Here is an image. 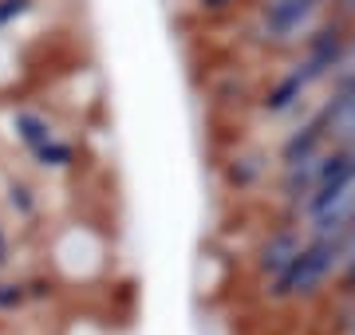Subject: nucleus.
I'll list each match as a JSON object with an SVG mask.
<instances>
[{
    "label": "nucleus",
    "instance_id": "1",
    "mask_svg": "<svg viewBox=\"0 0 355 335\" xmlns=\"http://www.w3.org/2000/svg\"><path fill=\"white\" fill-rule=\"evenodd\" d=\"M340 276V241L336 237H312L300 257L280 272L277 280H268V296L272 300H308L316 296L328 280Z\"/></svg>",
    "mask_w": 355,
    "mask_h": 335
},
{
    "label": "nucleus",
    "instance_id": "2",
    "mask_svg": "<svg viewBox=\"0 0 355 335\" xmlns=\"http://www.w3.org/2000/svg\"><path fill=\"white\" fill-rule=\"evenodd\" d=\"M320 0H268L261 8V39L272 48H292L312 36Z\"/></svg>",
    "mask_w": 355,
    "mask_h": 335
},
{
    "label": "nucleus",
    "instance_id": "3",
    "mask_svg": "<svg viewBox=\"0 0 355 335\" xmlns=\"http://www.w3.org/2000/svg\"><path fill=\"white\" fill-rule=\"evenodd\" d=\"M304 233L292 229V225H284V229L268 233L265 241H261V248H257V272L261 276H268V280H277L280 272L288 269L292 260L300 257V248H304Z\"/></svg>",
    "mask_w": 355,
    "mask_h": 335
},
{
    "label": "nucleus",
    "instance_id": "4",
    "mask_svg": "<svg viewBox=\"0 0 355 335\" xmlns=\"http://www.w3.org/2000/svg\"><path fill=\"white\" fill-rule=\"evenodd\" d=\"M324 130L336 146H352L355 142V79L343 83L340 95L331 99V107L324 111Z\"/></svg>",
    "mask_w": 355,
    "mask_h": 335
},
{
    "label": "nucleus",
    "instance_id": "5",
    "mask_svg": "<svg viewBox=\"0 0 355 335\" xmlns=\"http://www.w3.org/2000/svg\"><path fill=\"white\" fill-rule=\"evenodd\" d=\"M16 138L28 146V154H36L44 142L55 138V130H51V123L44 115H36V111H20V115H16Z\"/></svg>",
    "mask_w": 355,
    "mask_h": 335
},
{
    "label": "nucleus",
    "instance_id": "6",
    "mask_svg": "<svg viewBox=\"0 0 355 335\" xmlns=\"http://www.w3.org/2000/svg\"><path fill=\"white\" fill-rule=\"evenodd\" d=\"M32 158H36L44 170H67L71 162H76V146L64 142V138H51V142H44Z\"/></svg>",
    "mask_w": 355,
    "mask_h": 335
},
{
    "label": "nucleus",
    "instance_id": "7",
    "mask_svg": "<svg viewBox=\"0 0 355 335\" xmlns=\"http://www.w3.org/2000/svg\"><path fill=\"white\" fill-rule=\"evenodd\" d=\"M336 241H340V276L343 280H355V221L336 237Z\"/></svg>",
    "mask_w": 355,
    "mask_h": 335
},
{
    "label": "nucleus",
    "instance_id": "8",
    "mask_svg": "<svg viewBox=\"0 0 355 335\" xmlns=\"http://www.w3.org/2000/svg\"><path fill=\"white\" fill-rule=\"evenodd\" d=\"M24 284H0V308H16V304H24Z\"/></svg>",
    "mask_w": 355,
    "mask_h": 335
},
{
    "label": "nucleus",
    "instance_id": "9",
    "mask_svg": "<svg viewBox=\"0 0 355 335\" xmlns=\"http://www.w3.org/2000/svg\"><path fill=\"white\" fill-rule=\"evenodd\" d=\"M233 4H237V0H198V8H202V12H229Z\"/></svg>",
    "mask_w": 355,
    "mask_h": 335
},
{
    "label": "nucleus",
    "instance_id": "10",
    "mask_svg": "<svg viewBox=\"0 0 355 335\" xmlns=\"http://www.w3.org/2000/svg\"><path fill=\"white\" fill-rule=\"evenodd\" d=\"M4 260H8V233L0 229V264H4Z\"/></svg>",
    "mask_w": 355,
    "mask_h": 335
},
{
    "label": "nucleus",
    "instance_id": "11",
    "mask_svg": "<svg viewBox=\"0 0 355 335\" xmlns=\"http://www.w3.org/2000/svg\"><path fill=\"white\" fill-rule=\"evenodd\" d=\"M336 8L340 12H355V0H336Z\"/></svg>",
    "mask_w": 355,
    "mask_h": 335
}]
</instances>
